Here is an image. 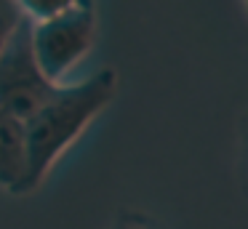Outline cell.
Returning <instances> with one entry per match:
<instances>
[{"instance_id": "3", "label": "cell", "mask_w": 248, "mask_h": 229, "mask_svg": "<svg viewBox=\"0 0 248 229\" xmlns=\"http://www.w3.org/2000/svg\"><path fill=\"white\" fill-rule=\"evenodd\" d=\"M56 88L59 85L51 83L35 61L30 46V21L24 19L11 46L0 56V112L27 122Z\"/></svg>"}, {"instance_id": "7", "label": "cell", "mask_w": 248, "mask_h": 229, "mask_svg": "<svg viewBox=\"0 0 248 229\" xmlns=\"http://www.w3.org/2000/svg\"><path fill=\"white\" fill-rule=\"evenodd\" d=\"M107 229H163V227L157 218H152L150 213L139 211V208H120Z\"/></svg>"}, {"instance_id": "1", "label": "cell", "mask_w": 248, "mask_h": 229, "mask_svg": "<svg viewBox=\"0 0 248 229\" xmlns=\"http://www.w3.org/2000/svg\"><path fill=\"white\" fill-rule=\"evenodd\" d=\"M120 75L115 67H104L91 77L64 83L51 99L24 122L27 136V181L22 195L40 189L54 165L80 141L99 115L118 99Z\"/></svg>"}, {"instance_id": "2", "label": "cell", "mask_w": 248, "mask_h": 229, "mask_svg": "<svg viewBox=\"0 0 248 229\" xmlns=\"http://www.w3.org/2000/svg\"><path fill=\"white\" fill-rule=\"evenodd\" d=\"M99 37V11L93 3L72 0L67 11L48 21L30 24V46L40 72L54 85H64L75 67L86 61Z\"/></svg>"}, {"instance_id": "5", "label": "cell", "mask_w": 248, "mask_h": 229, "mask_svg": "<svg viewBox=\"0 0 248 229\" xmlns=\"http://www.w3.org/2000/svg\"><path fill=\"white\" fill-rule=\"evenodd\" d=\"M70 5H72V0H22L19 8H22L24 19L30 24H38V21H48L54 16H59Z\"/></svg>"}, {"instance_id": "4", "label": "cell", "mask_w": 248, "mask_h": 229, "mask_svg": "<svg viewBox=\"0 0 248 229\" xmlns=\"http://www.w3.org/2000/svg\"><path fill=\"white\" fill-rule=\"evenodd\" d=\"M27 181V136L24 122L0 112V189L22 195Z\"/></svg>"}, {"instance_id": "6", "label": "cell", "mask_w": 248, "mask_h": 229, "mask_svg": "<svg viewBox=\"0 0 248 229\" xmlns=\"http://www.w3.org/2000/svg\"><path fill=\"white\" fill-rule=\"evenodd\" d=\"M22 24H24V14L19 8V3H0V56L11 46L14 35L19 32Z\"/></svg>"}]
</instances>
